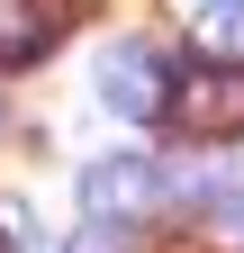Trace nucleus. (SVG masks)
I'll use <instances>...</instances> for the list:
<instances>
[{
  "label": "nucleus",
  "mask_w": 244,
  "mask_h": 253,
  "mask_svg": "<svg viewBox=\"0 0 244 253\" xmlns=\"http://www.w3.org/2000/svg\"><path fill=\"white\" fill-rule=\"evenodd\" d=\"M163 199H172V181H163L154 154H100V163L81 172V217H90V226H109V235L154 226Z\"/></svg>",
  "instance_id": "1"
},
{
  "label": "nucleus",
  "mask_w": 244,
  "mask_h": 253,
  "mask_svg": "<svg viewBox=\"0 0 244 253\" xmlns=\"http://www.w3.org/2000/svg\"><path fill=\"white\" fill-rule=\"evenodd\" d=\"M54 37H64V0H0V73L45 63Z\"/></svg>",
  "instance_id": "4"
},
{
  "label": "nucleus",
  "mask_w": 244,
  "mask_h": 253,
  "mask_svg": "<svg viewBox=\"0 0 244 253\" xmlns=\"http://www.w3.org/2000/svg\"><path fill=\"white\" fill-rule=\"evenodd\" d=\"M73 253H118V235H109V226H90V235H81Z\"/></svg>",
  "instance_id": "6"
},
{
  "label": "nucleus",
  "mask_w": 244,
  "mask_h": 253,
  "mask_svg": "<svg viewBox=\"0 0 244 253\" xmlns=\"http://www.w3.org/2000/svg\"><path fill=\"white\" fill-rule=\"evenodd\" d=\"M217 9H244V0H217Z\"/></svg>",
  "instance_id": "7"
},
{
  "label": "nucleus",
  "mask_w": 244,
  "mask_h": 253,
  "mask_svg": "<svg viewBox=\"0 0 244 253\" xmlns=\"http://www.w3.org/2000/svg\"><path fill=\"white\" fill-rule=\"evenodd\" d=\"M90 90H100V109H118V118H163V100H172L163 90V54L136 45V37L90 63Z\"/></svg>",
  "instance_id": "3"
},
{
  "label": "nucleus",
  "mask_w": 244,
  "mask_h": 253,
  "mask_svg": "<svg viewBox=\"0 0 244 253\" xmlns=\"http://www.w3.org/2000/svg\"><path fill=\"white\" fill-rule=\"evenodd\" d=\"M163 118H172V136H190V145L244 136V63H181Z\"/></svg>",
  "instance_id": "2"
},
{
  "label": "nucleus",
  "mask_w": 244,
  "mask_h": 253,
  "mask_svg": "<svg viewBox=\"0 0 244 253\" xmlns=\"http://www.w3.org/2000/svg\"><path fill=\"white\" fill-rule=\"evenodd\" d=\"M208 244H217V253H244V190L208 199Z\"/></svg>",
  "instance_id": "5"
}]
</instances>
